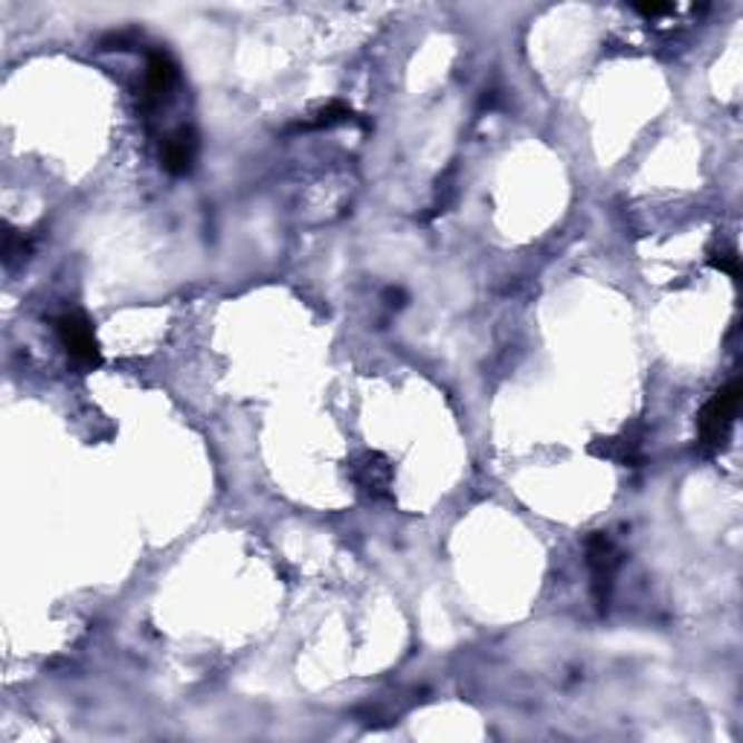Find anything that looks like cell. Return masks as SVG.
I'll return each instance as SVG.
<instances>
[{
  "mask_svg": "<svg viewBox=\"0 0 743 743\" xmlns=\"http://www.w3.org/2000/svg\"><path fill=\"white\" fill-rule=\"evenodd\" d=\"M177 79H180V70H177V61L172 59L166 50L148 52V65H146V85H143V102L148 108H160L172 99V90L177 88Z\"/></svg>",
  "mask_w": 743,
  "mask_h": 743,
  "instance_id": "5",
  "label": "cell"
},
{
  "mask_svg": "<svg viewBox=\"0 0 743 743\" xmlns=\"http://www.w3.org/2000/svg\"><path fill=\"white\" fill-rule=\"evenodd\" d=\"M584 553H587V567H589V587H593V598H596L598 610H607L610 604L613 587H616V575L622 567V549L616 546V540L607 535V531H593L584 544Z\"/></svg>",
  "mask_w": 743,
  "mask_h": 743,
  "instance_id": "2",
  "label": "cell"
},
{
  "mask_svg": "<svg viewBox=\"0 0 743 743\" xmlns=\"http://www.w3.org/2000/svg\"><path fill=\"white\" fill-rule=\"evenodd\" d=\"M198 151H201L198 131H195V128H186V126L177 128V131H172L160 146L163 169L169 172V175H175V177L189 175V172L195 169Z\"/></svg>",
  "mask_w": 743,
  "mask_h": 743,
  "instance_id": "7",
  "label": "cell"
},
{
  "mask_svg": "<svg viewBox=\"0 0 743 743\" xmlns=\"http://www.w3.org/2000/svg\"><path fill=\"white\" fill-rule=\"evenodd\" d=\"M349 477L369 500H390L392 486H395V465L390 462V457H383L381 450H363L361 457H354L349 465Z\"/></svg>",
  "mask_w": 743,
  "mask_h": 743,
  "instance_id": "4",
  "label": "cell"
},
{
  "mask_svg": "<svg viewBox=\"0 0 743 743\" xmlns=\"http://www.w3.org/2000/svg\"><path fill=\"white\" fill-rule=\"evenodd\" d=\"M383 300L390 302V305H395V309L407 305V294H404V291H401V287H387V294H383Z\"/></svg>",
  "mask_w": 743,
  "mask_h": 743,
  "instance_id": "12",
  "label": "cell"
},
{
  "mask_svg": "<svg viewBox=\"0 0 743 743\" xmlns=\"http://www.w3.org/2000/svg\"><path fill=\"white\" fill-rule=\"evenodd\" d=\"M589 450L602 459H610V462L622 465V468H639L645 465L648 453H645V433L642 428H627L618 436H607V439H596L589 444Z\"/></svg>",
  "mask_w": 743,
  "mask_h": 743,
  "instance_id": "6",
  "label": "cell"
},
{
  "mask_svg": "<svg viewBox=\"0 0 743 743\" xmlns=\"http://www.w3.org/2000/svg\"><path fill=\"white\" fill-rule=\"evenodd\" d=\"M56 334H59L61 346H65V352L70 354V361H74L76 366L88 369V372L102 366L99 340H96L90 320L81 314V311H65V314L56 320Z\"/></svg>",
  "mask_w": 743,
  "mask_h": 743,
  "instance_id": "3",
  "label": "cell"
},
{
  "mask_svg": "<svg viewBox=\"0 0 743 743\" xmlns=\"http://www.w3.org/2000/svg\"><path fill=\"white\" fill-rule=\"evenodd\" d=\"M354 119H358V114H354L349 105L329 102L325 108H320L314 117L305 119V123H300V126H294V131H323V128L346 126V123H354Z\"/></svg>",
  "mask_w": 743,
  "mask_h": 743,
  "instance_id": "8",
  "label": "cell"
},
{
  "mask_svg": "<svg viewBox=\"0 0 743 743\" xmlns=\"http://www.w3.org/2000/svg\"><path fill=\"white\" fill-rule=\"evenodd\" d=\"M741 381L726 383L723 390L714 392L706 407L697 416V444L703 453L721 450L729 439V430L735 424V416L741 410Z\"/></svg>",
  "mask_w": 743,
  "mask_h": 743,
  "instance_id": "1",
  "label": "cell"
},
{
  "mask_svg": "<svg viewBox=\"0 0 743 743\" xmlns=\"http://www.w3.org/2000/svg\"><path fill=\"white\" fill-rule=\"evenodd\" d=\"M708 265L714 267V271L726 273V276H732V280H741V256H737L735 251L729 253H712L708 256Z\"/></svg>",
  "mask_w": 743,
  "mask_h": 743,
  "instance_id": "10",
  "label": "cell"
},
{
  "mask_svg": "<svg viewBox=\"0 0 743 743\" xmlns=\"http://www.w3.org/2000/svg\"><path fill=\"white\" fill-rule=\"evenodd\" d=\"M36 244H38L36 233H23V229L7 227V233H3V265L16 267L21 265V262H27V258L32 256V251H36Z\"/></svg>",
  "mask_w": 743,
  "mask_h": 743,
  "instance_id": "9",
  "label": "cell"
},
{
  "mask_svg": "<svg viewBox=\"0 0 743 743\" xmlns=\"http://www.w3.org/2000/svg\"><path fill=\"white\" fill-rule=\"evenodd\" d=\"M633 9L645 18H659V16H671V12H677L674 3H636Z\"/></svg>",
  "mask_w": 743,
  "mask_h": 743,
  "instance_id": "11",
  "label": "cell"
}]
</instances>
